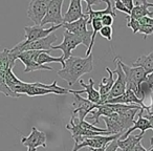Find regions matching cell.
Instances as JSON below:
<instances>
[{
	"mask_svg": "<svg viewBox=\"0 0 153 151\" xmlns=\"http://www.w3.org/2000/svg\"><path fill=\"white\" fill-rule=\"evenodd\" d=\"M7 87L11 89L12 92L15 94L21 96L26 94L28 97H38V96H45V94H69V89H66L64 87L58 86L57 81H53L51 84L45 85L40 82H35V83H26L21 81L16 77L14 74L13 68L9 69L7 72Z\"/></svg>",
	"mask_w": 153,
	"mask_h": 151,
	"instance_id": "1",
	"label": "cell"
},
{
	"mask_svg": "<svg viewBox=\"0 0 153 151\" xmlns=\"http://www.w3.org/2000/svg\"><path fill=\"white\" fill-rule=\"evenodd\" d=\"M17 60V56L11 51V49L4 48L0 51V92L7 97H12V98H19L20 96L15 94L11 91L7 85V72L9 69L14 68L15 62Z\"/></svg>",
	"mask_w": 153,
	"mask_h": 151,
	"instance_id": "3",
	"label": "cell"
},
{
	"mask_svg": "<svg viewBox=\"0 0 153 151\" xmlns=\"http://www.w3.org/2000/svg\"><path fill=\"white\" fill-rule=\"evenodd\" d=\"M87 23L88 16L85 14L84 17H82L78 21L72 22V23H63L62 28H65V30H67V32L76 35V37H79L83 42V45L88 47L90 44V40H91V30H87Z\"/></svg>",
	"mask_w": 153,
	"mask_h": 151,
	"instance_id": "7",
	"label": "cell"
},
{
	"mask_svg": "<svg viewBox=\"0 0 153 151\" xmlns=\"http://www.w3.org/2000/svg\"><path fill=\"white\" fill-rule=\"evenodd\" d=\"M127 26L130 28H132V30H133L134 34H137L138 32V28H140V23L138 20H135L133 19V18H131L130 16H127Z\"/></svg>",
	"mask_w": 153,
	"mask_h": 151,
	"instance_id": "28",
	"label": "cell"
},
{
	"mask_svg": "<svg viewBox=\"0 0 153 151\" xmlns=\"http://www.w3.org/2000/svg\"><path fill=\"white\" fill-rule=\"evenodd\" d=\"M151 94H153V86L151 87Z\"/></svg>",
	"mask_w": 153,
	"mask_h": 151,
	"instance_id": "42",
	"label": "cell"
},
{
	"mask_svg": "<svg viewBox=\"0 0 153 151\" xmlns=\"http://www.w3.org/2000/svg\"><path fill=\"white\" fill-rule=\"evenodd\" d=\"M148 151H153V147H151V148L150 149H149V150Z\"/></svg>",
	"mask_w": 153,
	"mask_h": 151,
	"instance_id": "41",
	"label": "cell"
},
{
	"mask_svg": "<svg viewBox=\"0 0 153 151\" xmlns=\"http://www.w3.org/2000/svg\"><path fill=\"white\" fill-rule=\"evenodd\" d=\"M74 94V102L72 103V107H74V111H72V115L76 117L80 122L85 121V118L87 115H89L92 110L97 108V104H94L87 99L83 98L80 94Z\"/></svg>",
	"mask_w": 153,
	"mask_h": 151,
	"instance_id": "11",
	"label": "cell"
},
{
	"mask_svg": "<svg viewBox=\"0 0 153 151\" xmlns=\"http://www.w3.org/2000/svg\"><path fill=\"white\" fill-rule=\"evenodd\" d=\"M114 10H119V11L127 14V16H130V14H131L127 9H126L125 5L123 4V2H122L121 0H117V1L114 2Z\"/></svg>",
	"mask_w": 153,
	"mask_h": 151,
	"instance_id": "32",
	"label": "cell"
},
{
	"mask_svg": "<svg viewBox=\"0 0 153 151\" xmlns=\"http://www.w3.org/2000/svg\"><path fill=\"white\" fill-rule=\"evenodd\" d=\"M104 104H127V105H138L140 106L143 109H146V106L145 103L143 102L140 99H138L136 97V94H134L132 90L126 89V91L124 92L122 96L117 97V98L114 99H109L107 100Z\"/></svg>",
	"mask_w": 153,
	"mask_h": 151,
	"instance_id": "17",
	"label": "cell"
},
{
	"mask_svg": "<svg viewBox=\"0 0 153 151\" xmlns=\"http://www.w3.org/2000/svg\"><path fill=\"white\" fill-rule=\"evenodd\" d=\"M90 151H105V147H101V148H90Z\"/></svg>",
	"mask_w": 153,
	"mask_h": 151,
	"instance_id": "40",
	"label": "cell"
},
{
	"mask_svg": "<svg viewBox=\"0 0 153 151\" xmlns=\"http://www.w3.org/2000/svg\"><path fill=\"white\" fill-rule=\"evenodd\" d=\"M150 98H151V104L149 105V106H146L145 112H146L147 115H153V94H150Z\"/></svg>",
	"mask_w": 153,
	"mask_h": 151,
	"instance_id": "37",
	"label": "cell"
},
{
	"mask_svg": "<svg viewBox=\"0 0 153 151\" xmlns=\"http://www.w3.org/2000/svg\"><path fill=\"white\" fill-rule=\"evenodd\" d=\"M143 138H144V134L142 133H140L138 135H129L125 140H120L119 138L117 145H119V148H121L123 151H131L133 150L135 145L142 141Z\"/></svg>",
	"mask_w": 153,
	"mask_h": 151,
	"instance_id": "24",
	"label": "cell"
},
{
	"mask_svg": "<svg viewBox=\"0 0 153 151\" xmlns=\"http://www.w3.org/2000/svg\"><path fill=\"white\" fill-rule=\"evenodd\" d=\"M86 1V4H87V11H86V15L88 16V23L90 24V22L92 21L94 19H101L103 16L105 15H110L112 16L113 18L117 17V14L114 12V9L112 7V2L109 1V0H104V2L107 4V7L104 10H99V11H94L92 10V5L94 4H99L101 3V1H90V0H85Z\"/></svg>",
	"mask_w": 153,
	"mask_h": 151,
	"instance_id": "16",
	"label": "cell"
},
{
	"mask_svg": "<svg viewBox=\"0 0 153 151\" xmlns=\"http://www.w3.org/2000/svg\"><path fill=\"white\" fill-rule=\"evenodd\" d=\"M85 14L83 13L82 9V1L81 0H71L69 2L67 12L63 16V23H72L78 21L84 17Z\"/></svg>",
	"mask_w": 153,
	"mask_h": 151,
	"instance_id": "19",
	"label": "cell"
},
{
	"mask_svg": "<svg viewBox=\"0 0 153 151\" xmlns=\"http://www.w3.org/2000/svg\"><path fill=\"white\" fill-rule=\"evenodd\" d=\"M119 140V138H117ZM117 140H114L112 142H110L106 147H105V151H117L119 148V145H117Z\"/></svg>",
	"mask_w": 153,
	"mask_h": 151,
	"instance_id": "33",
	"label": "cell"
},
{
	"mask_svg": "<svg viewBox=\"0 0 153 151\" xmlns=\"http://www.w3.org/2000/svg\"><path fill=\"white\" fill-rule=\"evenodd\" d=\"M101 21H102L103 26H111L114 21V18L110 15H105L101 18Z\"/></svg>",
	"mask_w": 153,
	"mask_h": 151,
	"instance_id": "31",
	"label": "cell"
},
{
	"mask_svg": "<svg viewBox=\"0 0 153 151\" xmlns=\"http://www.w3.org/2000/svg\"><path fill=\"white\" fill-rule=\"evenodd\" d=\"M92 69H94L92 54L85 58L71 56L69 59L65 60V65L58 71V76L65 80L69 86H72L83 74H89L92 71Z\"/></svg>",
	"mask_w": 153,
	"mask_h": 151,
	"instance_id": "2",
	"label": "cell"
},
{
	"mask_svg": "<svg viewBox=\"0 0 153 151\" xmlns=\"http://www.w3.org/2000/svg\"><path fill=\"white\" fill-rule=\"evenodd\" d=\"M133 151H148V150H146V148H144L143 145H142V143L140 142L135 145V147L133 148Z\"/></svg>",
	"mask_w": 153,
	"mask_h": 151,
	"instance_id": "39",
	"label": "cell"
},
{
	"mask_svg": "<svg viewBox=\"0 0 153 151\" xmlns=\"http://www.w3.org/2000/svg\"><path fill=\"white\" fill-rule=\"evenodd\" d=\"M121 58L117 57L115 59V63H117V69L112 70L113 74H117V80L114 81V84H113L112 88L110 90V94H109L108 100L109 99H114L117 98V97L122 96L124 92L126 91V77L125 74H124V70L121 66Z\"/></svg>",
	"mask_w": 153,
	"mask_h": 151,
	"instance_id": "14",
	"label": "cell"
},
{
	"mask_svg": "<svg viewBox=\"0 0 153 151\" xmlns=\"http://www.w3.org/2000/svg\"><path fill=\"white\" fill-rule=\"evenodd\" d=\"M103 120L106 123V127H107L106 130L110 134H124L123 128H122V126L115 120L108 117H103Z\"/></svg>",
	"mask_w": 153,
	"mask_h": 151,
	"instance_id": "27",
	"label": "cell"
},
{
	"mask_svg": "<svg viewBox=\"0 0 153 151\" xmlns=\"http://www.w3.org/2000/svg\"><path fill=\"white\" fill-rule=\"evenodd\" d=\"M106 71L108 72V77H104L99 84V94H100V105H103L108 100L109 94L114 84V74L109 67H106Z\"/></svg>",
	"mask_w": 153,
	"mask_h": 151,
	"instance_id": "20",
	"label": "cell"
},
{
	"mask_svg": "<svg viewBox=\"0 0 153 151\" xmlns=\"http://www.w3.org/2000/svg\"><path fill=\"white\" fill-rule=\"evenodd\" d=\"M21 144L27 147V151H37V148H46V134L36 127L32 128V132L27 136H22Z\"/></svg>",
	"mask_w": 153,
	"mask_h": 151,
	"instance_id": "13",
	"label": "cell"
},
{
	"mask_svg": "<svg viewBox=\"0 0 153 151\" xmlns=\"http://www.w3.org/2000/svg\"><path fill=\"white\" fill-rule=\"evenodd\" d=\"M79 83L81 86H83V90H71L69 89V94H87V100L90 101L91 103L97 105H100V94H99L98 90L94 88V80L90 78L88 84H86L85 82L82 79L79 80Z\"/></svg>",
	"mask_w": 153,
	"mask_h": 151,
	"instance_id": "18",
	"label": "cell"
},
{
	"mask_svg": "<svg viewBox=\"0 0 153 151\" xmlns=\"http://www.w3.org/2000/svg\"><path fill=\"white\" fill-rule=\"evenodd\" d=\"M49 4V0H32L27 7V17L35 23L40 25Z\"/></svg>",
	"mask_w": 153,
	"mask_h": 151,
	"instance_id": "12",
	"label": "cell"
},
{
	"mask_svg": "<svg viewBox=\"0 0 153 151\" xmlns=\"http://www.w3.org/2000/svg\"><path fill=\"white\" fill-rule=\"evenodd\" d=\"M112 115H114V112H113L109 107H107L105 104L97 105V108L90 112V119H91L92 122H94L92 125H96V124L98 125V124L100 123V120H99V118L100 117L110 118Z\"/></svg>",
	"mask_w": 153,
	"mask_h": 151,
	"instance_id": "25",
	"label": "cell"
},
{
	"mask_svg": "<svg viewBox=\"0 0 153 151\" xmlns=\"http://www.w3.org/2000/svg\"><path fill=\"white\" fill-rule=\"evenodd\" d=\"M81 44H83V42H82V40L79 37H76V35L65 30L63 33V41L58 45H55V46L53 45V51H56V49L62 51V53H63V59L65 61V60L69 59L72 56L71 55L72 51L76 49V47Z\"/></svg>",
	"mask_w": 153,
	"mask_h": 151,
	"instance_id": "10",
	"label": "cell"
},
{
	"mask_svg": "<svg viewBox=\"0 0 153 151\" xmlns=\"http://www.w3.org/2000/svg\"><path fill=\"white\" fill-rule=\"evenodd\" d=\"M143 112H144V109H140V112L137 113V120L134 122L133 126H132L130 129H128L124 134H122L120 140H125L126 138H128V136L136 129H140V131H142L140 132L142 134H144L145 131H147V130H152V126H151L150 122H149L146 118L143 117Z\"/></svg>",
	"mask_w": 153,
	"mask_h": 151,
	"instance_id": "22",
	"label": "cell"
},
{
	"mask_svg": "<svg viewBox=\"0 0 153 151\" xmlns=\"http://www.w3.org/2000/svg\"><path fill=\"white\" fill-rule=\"evenodd\" d=\"M140 34H143L144 35V38L146 39L147 37L149 36V35H151L153 33V28L152 26H148V25H143V24H140V28H138V32Z\"/></svg>",
	"mask_w": 153,
	"mask_h": 151,
	"instance_id": "30",
	"label": "cell"
},
{
	"mask_svg": "<svg viewBox=\"0 0 153 151\" xmlns=\"http://www.w3.org/2000/svg\"><path fill=\"white\" fill-rule=\"evenodd\" d=\"M63 5V0H49V4L45 17L43 18L40 26L44 28L46 24H55L62 25L63 24V16L61 10Z\"/></svg>",
	"mask_w": 153,
	"mask_h": 151,
	"instance_id": "8",
	"label": "cell"
},
{
	"mask_svg": "<svg viewBox=\"0 0 153 151\" xmlns=\"http://www.w3.org/2000/svg\"><path fill=\"white\" fill-rule=\"evenodd\" d=\"M101 34V36L103 38L107 39L108 41H111L112 40V34H113V28L111 26H103L102 28L100 30L99 32Z\"/></svg>",
	"mask_w": 153,
	"mask_h": 151,
	"instance_id": "29",
	"label": "cell"
},
{
	"mask_svg": "<svg viewBox=\"0 0 153 151\" xmlns=\"http://www.w3.org/2000/svg\"><path fill=\"white\" fill-rule=\"evenodd\" d=\"M150 7H153V3H150L148 1H135L134 7L132 9L130 17L135 20H140L144 17H153V12L149 11Z\"/></svg>",
	"mask_w": 153,
	"mask_h": 151,
	"instance_id": "21",
	"label": "cell"
},
{
	"mask_svg": "<svg viewBox=\"0 0 153 151\" xmlns=\"http://www.w3.org/2000/svg\"><path fill=\"white\" fill-rule=\"evenodd\" d=\"M60 28H62V25H51L48 28H45L40 25L25 26L24 28V32H25L24 41L25 42H33V41L40 40V39H43L48 35H51V33H55V30H59Z\"/></svg>",
	"mask_w": 153,
	"mask_h": 151,
	"instance_id": "15",
	"label": "cell"
},
{
	"mask_svg": "<svg viewBox=\"0 0 153 151\" xmlns=\"http://www.w3.org/2000/svg\"><path fill=\"white\" fill-rule=\"evenodd\" d=\"M133 67H142L147 74L153 71V51L148 55L140 56L133 62Z\"/></svg>",
	"mask_w": 153,
	"mask_h": 151,
	"instance_id": "23",
	"label": "cell"
},
{
	"mask_svg": "<svg viewBox=\"0 0 153 151\" xmlns=\"http://www.w3.org/2000/svg\"><path fill=\"white\" fill-rule=\"evenodd\" d=\"M122 2H123V4L125 5V7L128 10V11L131 13L132 9L134 7V2L132 1V0H122Z\"/></svg>",
	"mask_w": 153,
	"mask_h": 151,
	"instance_id": "36",
	"label": "cell"
},
{
	"mask_svg": "<svg viewBox=\"0 0 153 151\" xmlns=\"http://www.w3.org/2000/svg\"><path fill=\"white\" fill-rule=\"evenodd\" d=\"M146 81L148 82V84H149V85H150L151 87H152V86H153V71L151 72V74H147Z\"/></svg>",
	"mask_w": 153,
	"mask_h": 151,
	"instance_id": "38",
	"label": "cell"
},
{
	"mask_svg": "<svg viewBox=\"0 0 153 151\" xmlns=\"http://www.w3.org/2000/svg\"><path fill=\"white\" fill-rule=\"evenodd\" d=\"M121 66L126 77V88L132 90L137 97L140 85L146 80L147 74L142 67H130L123 62H121Z\"/></svg>",
	"mask_w": 153,
	"mask_h": 151,
	"instance_id": "6",
	"label": "cell"
},
{
	"mask_svg": "<svg viewBox=\"0 0 153 151\" xmlns=\"http://www.w3.org/2000/svg\"><path fill=\"white\" fill-rule=\"evenodd\" d=\"M131 151H133V150H131Z\"/></svg>",
	"mask_w": 153,
	"mask_h": 151,
	"instance_id": "44",
	"label": "cell"
},
{
	"mask_svg": "<svg viewBox=\"0 0 153 151\" xmlns=\"http://www.w3.org/2000/svg\"><path fill=\"white\" fill-rule=\"evenodd\" d=\"M143 117H144V118H146V119L148 120L149 122H150L151 126H152V130H153V115H147V113L145 112V110H144V112H143ZM150 146H151V147H153V136L150 138Z\"/></svg>",
	"mask_w": 153,
	"mask_h": 151,
	"instance_id": "35",
	"label": "cell"
},
{
	"mask_svg": "<svg viewBox=\"0 0 153 151\" xmlns=\"http://www.w3.org/2000/svg\"><path fill=\"white\" fill-rule=\"evenodd\" d=\"M51 51H41L36 58V62L40 65H46L47 63H60L62 65V68L65 65V61L63 59V56L60 57H51L49 56Z\"/></svg>",
	"mask_w": 153,
	"mask_h": 151,
	"instance_id": "26",
	"label": "cell"
},
{
	"mask_svg": "<svg viewBox=\"0 0 153 151\" xmlns=\"http://www.w3.org/2000/svg\"><path fill=\"white\" fill-rule=\"evenodd\" d=\"M140 24L143 25H148V26H152L153 28V17H144L142 19L138 20Z\"/></svg>",
	"mask_w": 153,
	"mask_h": 151,
	"instance_id": "34",
	"label": "cell"
},
{
	"mask_svg": "<svg viewBox=\"0 0 153 151\" xmlns=\"http://www.w3.org/2000/svg\"><path fill=\"white\" fill-rule=\"evenodd\" d=\"M122 136V134H113V135H94V136H79V138H74V146L72 151H79L84 147H89V148H101V147H106L110 142L117 140Z\"/></svg>",
	"mask_w": 153,
	"mask_h": 151,
	"instance_id": "5",
	"label": "cell"
},
{
	"mask_svg": "<svg viewBox=\"0 0 153 151\" xmlns=\"http://www.w3.org/2000/svg\"><path fill=\"white\" fill-rule=\"evenodd\" d=\"M58 40V37L56 36L55 33H51L47 37L40 40L33 41V42H25L21 41L17 45L11 48V51L18 56L20 53L27 51H53V44Z\"/></svg>",
	"mask_w": 153,
	"mask_h": 151,
	"instance_id": "4",
	"label": "cell"
},
{
	"mask_svg": "<svg viewBox=\"0 0 153 151\" xmlns=\"http://www.w3.org/2000/svg\"><path fill=\"white\" fill-rule=\"evenodd\" d=\"M43 51H27L20 53L17 56V59L24 64V72H32L36 70H48L53 71V67L48 65H40L36 62V58Z\"/></svg>",
	"mask_w": 153,
	"mask_h": 151,
	"instance_id": "9",
	"label": "cell"
},
{
	"mask_svg": "<svg viewBox=\"0 0 153 151\" xmlns=\"http://www.w3.org/2000/svg\"><path fill=\"white\" fill-rule=\"evenodd\" d=\"M117 151H123V150H122L121 148H117Z\"/></svg>",
	"mask_w": 153,
	"mask_h": 151,
	"instance_id": "43",
	"label": "cell"
}]
</instances>
